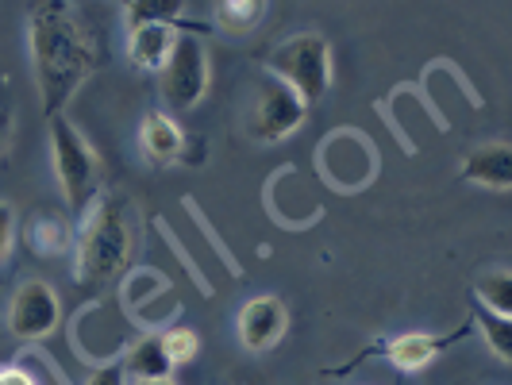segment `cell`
<instances>
[{"label": "cell", "mask_w": 512, "mask_h": 385, "mask_svg": "<svg viewBox=\"0 0 512 385\" xmlns=\"http://www.w3.org/2000/svg\"><path fill=\"white\" fill-rule=\"evenodd\" d=\"M162 347H166V359L174 366H189L201 351V339L193 328H170V332H162Z\"/></svg>", "instance_id": "20"}, {"label": "cell", "mask_w": 512, "mask_h": 385, "mask_svg": "<svg viewBox=\"0 0 512 385\" xmlns=\"http://www.w3.org/2000/svg\"><path fill=\"white\" fill-rule=\"evenodd\" d=\"M181 12H185L181 0H131V4H124V24H128V31L154 24L174 27L181 24Z\"/></svg>", "instance_id": "17"}, {"label": "cell", "mask_w": 512, "mask_h": 385, "mask_svg": "<svg viewBox=\"0 0 512 385\" xmlns=\"http://www.w3.org/2000/svg\"><path fill=\"white\" fill-rule=\"evenodd\" d=\"M462 178L470 185H482V189H497L505 193L512 189V151L509 143H482L462 158Z\"/></svg>", "instance_id": "12"}, {"label": "cell", "mask_w": 512, "mask_h": 385, "mask_svg": "<svg viewBox=\"0 0 512 385\" xmlns=\"http://www.w3.org/2000/svg\"><path fill=\"white\" fill-rule=\"evenodd\" d=\"M85 385H128V374H124L120 362H104V366H97V370L89 374Z\"/></svg>", "instance_id": "23"}, {"label": "cell", "mask_w": 512, "mask_h": 385, "mask_svg": "<svg viewBox=\"0 0 512 385\" xmlns=\"http://www.w3.org/2000/svg\"><path fill=\"white\" fill-rule=\"evenodd\" d=\"M285 324H289V312L278 297H251L243 312H239V343L247 347V351H270L278 339L285 335Z\"/></svg>", "instance_id": "10"}, {"label": "cell", "mask_w": 512, "mask_h": 385, "mask_svg": "<svg viewBox=\"0 0 512 385\" xmlns=\"http://www.w3.org/2000/svg\"><path fill=\"white\" fill-rule=\"evenodd\" d=\"M208 158V143L201 135H185V147H181V162H189V166H201Z\"/></svg>", "instance_id": "24"}, {"label": "cell", "mask_w": 512, "mask_h": 385, "mask_svg": "<svg viewBox=\"0 0 512 385\" xmlns=\"http://www.w3.org/2000/svg\"><path fill=\"white\" fill-rule=\"evenodd\" d=\"M77 282H116L131 262V216L124 193H97L74 235Z\"/></svg>", "instance_id": "2"}, {"label": "cell", "mask_w": 512, "mask_h": 385, "mask_svg": "<svg viewBox=\"0 0 512 385\" xmlns=\"http://www.w3.org/2000/svg\"><path fill=\"white\" fill-rule=\"evenodd\" d=\"M51 158L66 208L85 212V208L93 205L97 189H101V158H97V151L89 147V139L66 116H54L51 120Z\"/></svg>", "instance_id": "4"}, {"label": "cell", "mask_w": 512, "mask_h": 385, "mask_svg": "<svg viewBox=\"0 0 512 385\" xmlns=\"http://www.w3.org/2000/svg\"><path fill=\"white\" fill-rule=\"evenodd\" d=\"M162 285H166V282H162L158 274H151V270L131 274L128 285H124V301H128V305H135V301H147V297H151V293H158Z\"/></svg>", "instance_id": "21"}, {"label": "cell", "mask_w": 512, "mask_h": 385, "mask_svg": "<svg viewBox=\"0 0 512 385\" xmlns=\"http://www.w3.org/2000/svg\"><path fill=\"white\" fill-rule=\"evenodd\" d=\"M24 239L35 255L43 258H62L66 251H74V228L62 212H31V220L24 224Z\"/></svg>", "instance_id": "13"}, {"label": "cell", "mask_w": 512, "mask_h": 385, "mask_svg": "<svg viewBox=\"0 0 512 385\" xmlns=\"http://www.w3.org/2000/svg\"><path fill=\"white\" fill-rule=\"evenodd\" d=\"M12 243H16V208L0 201V266L12 255Z\"/></svg>", "instance_id": "22"}, {"label": "cell", "mask_w": 512, "mask_h": 385, "mask_svg": "<svg viewBox=\"0 0 512 385\" xmlns=\"http://www.w3.org/2000/svg\"><path fill=\"white\" fill-rule=\"evenodd\" d=\"M474 297L493 316H512V274L509 270H493L486 278H478L474 282Z\"/></svg>", "instance_id": "19"}, {"label": "cell", "mask_w": 512, "mask_h": 385, "mask_svg": "<svg viewBox=\"0 0 512 385\" xmlns=\"http://www.w3.org/2000/svg\"><path fill=\"white\" fill-rule=\"evenodd\" d=\"M58 320H62V301L54 293V285L31 278L12 293V305H8V332L16 335L20 343H39L51 332H58Z\"/></svg>", "instance_id": "9"}, {"label": "cell", "mask_w": 512, "mask_h": 385, "mask_svg": "<svg viewBox=\"0 0 512 385\" xmlns=\"http://www.w3.org/2000/svg\"><path fill=\"white\" fill-rule=\"evenodd\" d=\"M8 139H12V116L0 108V154L8 151Z\"/></svg>", "instance_id": "26"}, {"label": "cell", "mask_w": 512, "mask_h": 385, "mask_svg": "<svg viewBox=\"0 0 512 385\" xmlns=\"http://www.w3.org/2000/svg\"><path fill=\"white\" fill-rule=\"evenodd\" d=\"M181 31H201V35H208V27L189 24V20H181V24H174V27L154 24V27H135V31H128L131 66L158 74V70L166 66V58H170V51H174V39H178Z\"/></svg>", "instance_id": "11"}, {"label": "cell", "mask_w": 512, "mask_h": 385, "mask_svg": "<svg viewBox=\"0 0 512 385\" xmlns=\"http://www.w3.org/2000/svg\"><path fill=\"white\" fill-rule=\"evenodd\" d=\"M27 51H31L39 104L47 120H54L74 101L77 89L93 77L97 47L89 39V27L77 20L66 0H47L27 12Z\"/></svg>", "instance_id": "1"}, {"label": "cell", "mask_w": 512, "mask_h": 385, "mask_svg": "<svg viewBox=\"0 0 512 385\" xmlns=\"http://www.w3.org/2000/svg\"><path fill=\"white\" fill-rule=\"evenodd\" d=\"M262 16H266V4H262V0H220V4L212 8L216 27L228 31V35H247V31H255Z\"/></svg>", "instance_id": "16"}, {"label": "cell", "mask_w": 512, "mask_h": 385, "mask_svg": "<svg viewBox=\"0 0 512 385\" xmlns=\"http://www.w3.org/2000/svg\"><path fill=\"white\" fill-rule=\"evenodd\" d=\"M158 93L170 112H193L208 93V54L201 31H181L166 66L158 70Z\"/></svg>", "instance_id": "5"}, {"label": "cell", "mask_w": 512, "mask_h": 385, "mask_svg": "<svg viewBox=\"0 0 512 385\" xmlns=\"http://www.w3.org/2000/svg\"><path fill=\"white\" fill-rule=\"evenodd\" d=\"M0 385H35L24 366H0Z\"/></svg>", "instance_id": "25"}, {"label": "cell", "mask_w": 512, "mask_h": 385, "mask_svg": "<svg viewBox=\"0 0 512 385\" xmlns=\"http://www.w3.org/2000/svg\"><path fill=\"white\" fill-rule=\"evenodd\" d=\"M266 74L282 81L289 93H297L305 108H312L332 89V47L316 31H297L266 54Z\"/></svg>", "instance_id": "3"}, {"label": "cell", "mask_w": 512, "mask_h": 385, "mask_svg": "<svg viewBox=\"0 0 512 385\" xmlns=\"http://www.w3.org/2000/svg\"><path fill=\"white\" fill-rule=\"evenodd\" d=\"M470 328H478V335L486 339V347L493 351V359L512 362V316H493L486 308H478Z\"/></svg>", "instance_id": "18"}, {"label": "cell", "mask_w": 512, "mask_h": 385, "mask_svg": "<svg viewBox=\"0 0 512 385\" xmlns=\"http://www.w3.org/2000/svg\"><path fill=\"white\" fill-rule=\"evenodd\" d=\"M139 147H143V154L151 158L154 166H174V162H181L185 131H181L170 116L151 112V116L143 120V128H139Z\"/></svg>", "instance_id": "14"}, {"label": "cell", "mask_w": 512, "mask_h": 385, "mask_svg": "<svg viewBox=\"0 0 512 385\" xmlns=\"http://www.w3.org/2000/svg\"><path fill=\"white\" fill-rule=\"evenodd\" d=\"M124 374H131L135 382H158V378H170L174 362L166 359V347H162V335H139L124 355Z\"/></svg>", "instance_id": "15"}, {"label": "cell", "mask_w": 512, "mask_h": 385, "mask_svg": "<svg viewBox=\"0 0 512 385\" xmlns=\"http://www.w3.org/2000/svg\"><path fill=\"white\" fill-rule=\"evenodd\" d=\"M308 108L297 101V93H289L282 81L266 77L251 93L247 101V112H243V131L251 143H282L293 131L305 124Z\"/></svg>", "instance_id": "6"}, {"label": "cell", "mask_w": 512, "mask_h": 385, "mask_svg": "<svg viewBox=\"0 0 512 385\" xmlns=\"http://www.w3.org/2000/svg\"><path fill=\"white\" fill-rule=\"evenodd\" d=\"M320 170L339 189H362L378 170V154L362 131H332L320 143Z\"/></svg>", "instance_id": "8"}, {"label": "cell", "mask_w": 512, "mask_h": 385, "mask_svg": "<svg viewBox=\"0 0 512 385\" xmlns=\"http://www.w3.org/2000/svg\"><path fill=\"white\" fill-rule=\"evenodd\" d=\"M470 332H474V328H470V324H462V328H455V332H405V335H393V339H382V343H370L366 351H359V355L347 362V366H339V370H332V374H347L351 366L374 359V355H382V359L389 362V366H397V370H424V366H432L443 351H451L455 343H462Z\"/></svg>", "instance_id": "7"}, {"label": "cell", "mask_w": 512, "mask_h": 385, "mask_svg": "<svg viewBox=\"0 0 512 385\" xmlns=\"http://www.w3.org/2000/svg\"><path fill=\"white\" fill-rule=\"evenodd\" d=\"M131 385H174L170 378H158V382H131Z\"/></svg>", "instance_id": "27"}]
</instances>
